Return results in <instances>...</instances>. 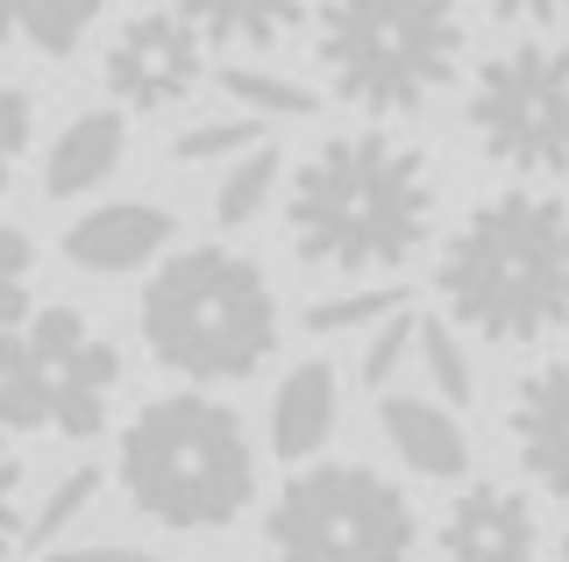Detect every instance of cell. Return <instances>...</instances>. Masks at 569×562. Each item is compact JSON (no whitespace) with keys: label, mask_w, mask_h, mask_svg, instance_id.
Listing matches in <instances>:
<instances>
[{"label":"cell","mask_w":569,"mask_h":562,"mask_svg":"<svg viewBox=\"0 0 569 562\" xmlns=\"http://www.w3.org/2000/svg\"><path fill=\"white\" fill-rule=\"evenodd\" d=\"M100 499V470L93 463H79V470H64L58 484L36 499V513H29V549H64V526L86 513V505Z\"/></svg>","instance_id":"603a6c76"},{"label":"cell","mask_w":569,"mask_h":562,"mask_svg":"<svg viewBox=\"0 0 569 562\" xmlns=\"http://www.w3.org/2000/svg\"><path fill=\"white\" fill-rule=\"evenodd\" d=\"M506 434H512V455L533 478V491L569 499V357L520 378V392L506 407Z\"/></svg>","instance_id":"7c38bea8"},{"label":"cell","mask_w":569,"mask_h":562,"mask_svg":"<svg viewBox=\"0 0 569 562\" xmlns=\"http://www.w3.org/2000/svg\"><path fill=\"white\" fill-rule=\"evenodd\" d=\"M441 192L427 150L399 143L385 129H342L284 185V235L299 263L335 278H370V271H406L427 235H435Z\"/></svg>","instance_id":"6da1fadb"},{"label":"cell","mask_w":569,"mask_h":562,"mask_svg":"<svg viewBox=\"0 0 569 562\" xmlns=\"http://www.w3.org/2000/svg\"><path fill=\"white\" fill-rule=\"evenodd\" d=\"M420 357V313L406 307V313H391L385 328H370V342H363V357H356V378L370 384V392H391V384H399V371L406 363Z\"/></svg>","instance_id":"cb8c5ba5"},{"label":"cell","mask_w":569,"mask_h":562,"mask_svg":"<svg viewBox=\"0 0 569 562\" xmlns=\"http://www.w3.org/2000/svg\"><path fill=\"white\" fill-rule=\"evenodd\" d=\"M121 157H129V121H121V108H86V114H71L58 129V143H50L43 192L50 200H86V192H100L121 171Z\"/></svg>","instance_id":"5bb4252c"},{"label":"cell","mask_w":569,"mask_h":562,"mask_svg":"<svg viewBox=\"0 0 569 562\" xmlns=\"http://www.w3.org/2000/svg\"><path fill=\"white\" fill-rule=\"evenodd\" d=\"M50 562H157L150 549H50Z\"/></svg>","instance_id":"f1b7e54d"},{"label":"cell","mask_w":569,"mask_h":562,"mask_svg":"<svg viewBox=\"0 0 569 562\" xmlns=\"http://www.w3.org/2000/svg\"><path fill=\"white\" fill-rule=\"evenodd\" d=\"M313 8L320 0H178V14L207 43H228V50H271L292 29H307Z\"/></svg>","instance_id":"2e32d148"},{"label":"cell","mask_w":569,"mask_h":562,"mask_svg":"<svg viewBox=\"0 0 569 562\" xmlns=\"http://www.w3.org/2000/svg\"><path fill=\"white\" fill-rule=\"evenodd\" d=\"M29 541V505H22V455L0 434V555H14Z\"/></svg>","instance_id":"484cf974"},{"label":"cell","mask_w":569,"mask_h":562,"mask_svg":"<svg viewBox=\"0 0 569 562\" xmlns=\"http://www.w3.org/2000/svg\"><path fill=\"white\" fill-rule=\"evenodd\" d=\"M142 349L186 384H242L278 357V292L257 257L228 242L171 250L142 285Z\"/></svg>","instance_id":"277c9868"},{"label":"cell","mask_w":569,"mask_h":562,"mask_svg":"<svg viewBox=\"0 0 569 562\" xmlns=\"http://www.w3.org/2000/svg\"><path fill=\"white\" fill-rule=\"evenodd\" d=\"M391 313H406V285H356V292H328L299 313L307 335H349V328H385Z\"/></svg>","instance_id":"ffe728a7"},{"label":"cell","mask_w":569,"mask_h":562,"mask_svg":"<svg viewBox=\"0 0 569 562\" xmlns=\"http://www.w3.org/2000/svg\"><path fill=\"white\" fill-rule=\"evenodd\" d=\"M121 392V349L79 307H36L0 335V434L93 442Z\"/></svg>","instance_id":"8992f818"},{"label":"cell","mask_w":569,"mask_h":562,"mask_svg":"<svg viewBox=\"0 0 569 562\" xmlns=\"http://www.w3.org/2000/svg\"><path fill=\"white\" fill-rule=\"evenodd\" d=\"M420 371H427V384H435V399L441 407H470L477 399V363H470V349H462V335H456V321L449 313H420Z\"/></svg>","instance_id":"d6986e66"},{"label":"cell","mask_w":569,"mask_h":562,"mask_svg":"<svg viewBox=\"0 0 569 562\" xmlns=\"http://www.w3.org/2000/svg\"><path fill=\"white\" fill-rule=\"evenodd\" d=\"M441 562H533L541 555V513L512 484H462L435 526Z\"/></svg>","instance_id":"30bf717a"},{"label":"cell","mask_w":569,"mask_h":562,"mask_svg":"<svg viewBox=\"0 0 569 562\" xmlns=\"http://www.w3.org/2000/svg\"><path fill=\"white\" fill-rule=\"evenodd\" d=\"M100 79L121 114H164L178 100L200 93L207 79V37L178 8H142L107 37Z\"/></svg>","instance_id":"9c48e42d"},{"label":"cell","mask_w":569,"mask_h":562,"mask_svg":"<svg viewBox=\"0 0 569 562\" xmlns=\"http://www.w3.org/2000/svg\"><path fill=\"white\" fill-rule=\"evenodd\" d=\"M335 420H342V384H335L328 363H292L271 392V455L284 463H307V455L328 449Z\"/></svg>","instance_id":"9a60e30c"},{"label":"cell","mask_w":569,"mask_h":562,"mask_svg":"<svg viewBox=\"0 0 569 562\" xmlns=\"http://www.w3.org/2000/svg\"><path fill=\"white\" fill-rule=\"evenodd\" d=\"M278 562H413V499L370 463H307L263 513Z\"/></svg>","instance_id":"52a82bcc"},{"label":"cell","mask_w":569,"mask_h":562,"mask_svg":"<svg viewBox=\"0 0 569 562\" xmlns=\"http://www.w3.org/2000/svg\"><path fill=\"white\" fill-rule=\"evenodd\" d=\"M107 0H22V37L43 58H71L86 37H93Z\"/></svg>","instance_id":"44dd1931"},{"label":"cell","mask_w":569,"mask_h":562,"mask_svg":"<svg viewBox=\"0 0 569 562\" xmlns=\"http://www.w3.org/2000/svg\"><path fill=\"white\" fill-rule=\"evenodd\" d=\"M313 64L328 93L356 114H420L462 72V8L456 0H320Z\"/></svg>","instance_id":"5b68a950"},{"label":"cell","mask_w":569,"mask_h":562,"mask_svg":"<svg viewBox=\"0 0 569 562\" xmlns=\"http://www.w3.org/2000/svg\"><path fill=\"white\" fill-rule=\"evenodd\" d=\"M29 129H36V108H29V93H22V86H8V79H0V192H8V179H14V157L29 150Z\"/></svg>","instance_id":"4316f807"},{"label":"cell","mask_w":569,"mask_h":562,"mask_svg":"<svg viewBox=\"0 0 569 562\" xmlns=\"http://www.w3.org/2000/svg\"><path fill=\"white\" fill-rule=\"evenodd\" d=\"M263 129H271V121H257V114H213V121L178 129L171 136V157H178V164H213V157L236 164V157H249V150L263 143Z\"/></svg>","instance_id":"7402d4cb"},{"label":"cell","mask_w":569,"mask_h":562,"mask_svg":"<svg viewBox=\"0 0 569 562\" xmlns=\"http://www.w3.org/2000/svg\"><path fill=\"white\" fill-rule=\"evenodd\" d=\"M22 37V0H0V43Z\"/></svg>","instance_id":"f546056e"},{"label":"cell","mask_w":569,"mask_h":562,"mask_svg":"<svg viewBox=\"0 0 569 562\" xmlns=\"http://www.w3.org/2000/svg\"><path fill=\"white\" fill-rule=\"evenodd\" d=\"M477 150L512 179H562L569 171V43L520 37L470 72L462 100Z\"/></svg>","instance_id":"ba28073f"},{"label":"cell","mask_w":569,"mask_h":562,"mask_svg":"<svg viewBox=\"0 0 569 562\" xmlns=\"http://www.w3.org/2000/svg\"><path fill=\"white\" fill-rule=\"evenodd\" d=\"M221 93L236 100V114H257V121H307V114H320L313 86H299L284 72H263V64H228Z\"/></svg>","instance_id":"ac0fdd59"},{"label":"cell","mask_w":569,"mask_h":562,"mask_svg":"<svg viewBox=\"0 0 569 562\" xmlns=\"http://www.w3.org/2000/svg\"><path fill=\"white\" fill-rule=\"evenodd\" d=\"M278 185H284V157H278V143H257L249 157H236V164L221 171V185H213V221L249 228L263 207L278 200Z\"/></svg>","instance_id":"e0dca14e"},{"label":"cell","mask_w":569,"mask_h":562,"mask_svg":"<svg viewBox=\"0 0 569 562\" xmlns=\"http://www.w3.org/2000/svg\"><path fill=\"white\" fill-rule=\"evenodd\" d=\"M378 428H385L391 455H399L413 478H435V484L470 478V428L456 420V407H441V399H427V392H385Z\"/></svg>","instance_id":"4fadbf2b"},{"label":"cell","mask_w":569,"mask_h":562,"mask_svg":"<svg viewBox=\"0 0 569 562\" xmlns=\"http://www.w3.org/2000/svg\"><path fill=\"white\" fill-rule=\"evenodd\" d=\"M435 300L456 328L498 349H527L569 328V200L506 185L449 228Z\"/></svg>","instance_id":"7a4b0ae2"},{"label":"cell","mask_w":569,"mask_h":562,"mask_svg":"<svg viewBox=\"0 0 569 562\" xmlns=\"http://www.w3.org/2000/svg\"><path fill=\"white\" fill-rule=\"evenodd\" d=\"M29 271H36V242L22 235V228H8L0 221V335L8 328H22L29 321Z\"/></svg>","instance_id":"d4e9b609"},{"label":"cell","mask_w":569,"mask_h":562,"mask_svg":"<svg viewBox=\"0 0 569 562\" xmlns=\"http://www.w3.org/2000/svg\"><path fill=\"white\" fill-rule=\"evenodd\" d=\"M178 242V221L157 200H100L64 228V257L93 278H129L142 263H164Z\"/></svg>","instance_id":"8fae6325"},{"label":"cell","mask_w":569,"mask_h":562,"mask_svg":"<svg viewBox=\"0 0 569 562\" xmlns=\"http://www.w3.org/2000/svg\"><path fill=\"white\" fill-rule=\"evenodd\" d=\"M548 562H569V534H562V541H556V555H548Z\"/></svg>","instance_id":"4dcf8cb0"},{"label":"cell","mask_w":569,"mask_h":562,"mask_svg":"<svg viewBox=\"0 0 569 562\" xmlns=\"http://www.w3.org/2000/svg\"><path fill=\"white\" fill-rule=\"evenodd\" d=\"M114 478L142 520L171 534H213L236 526L257 499V442L242 413L213 392H164L121 428Z\"/></svg>","instance_id":"3957f363"},{"label":"cell","mask_w":569,"mask_h":562,"mask_svg":"<svg viewBox=\"0 0 569 562\" xmlns=\"http://www.w3.org/2000/svg\"><path fill=\"white\" fill-rule=\"evenodd\" d=\"M477 8H485L491 22H506V29H556V22H569V0H477Z\"/></svg>","instance_id":"83f0119b"}]
</instances>
